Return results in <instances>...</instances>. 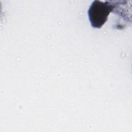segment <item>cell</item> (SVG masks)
<instances>
[{"mask_svg": "<svg viewBox=\"0 0 132 132\" xmlns=\"http://www.w3.org/2000/svg\"><path fill=\"white\" fill-rule=\"evenodd\" d=\"M114 7V5L108 1H93L88 10L91 26L94 28H101L107 20L109 13L113 10Z\"/></svg>", "mask_w": 132, "mask_h": 132, "instance_id": "obj_1", "label": "cell"}]
</instances>
